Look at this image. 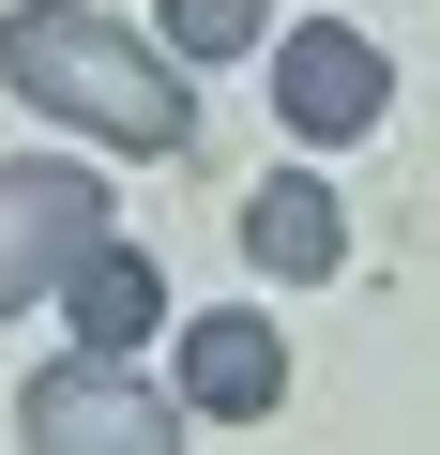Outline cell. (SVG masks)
Returning <instances> with one entry per match:
<instances>
[{"instance_id": "1", "label": "cell", "mask_w": 440, "mask_h": 455, "mask_svg": "<svg viewBox=\"0 0 440 455\" xmlns=\"http://www.w3.org/2000/svg\"><path fill=\"white\" fill-rule=\"evenodd\" d=\"M0 92H31L46 122H76L107 152H182L197 137L182 61L152 31H122V16H92V0H16V16H0Z\"/></svg>"}, {"instance_id": "2", "label": "cell", "mask_w": 440, "mask_h": 455, "mask_svg": "<svg viewBox=\"0 0 440 455\" xmlns=\"http://www.w3.org/2000/svg\"><path fill=\"white\" fill-rule=\"evenodd\" d=\"M16 440L31 455H167L182 440V395H152L137 349H76V364H46L16 395Z\"/></svg>"}, {"instance_id": "3", "label": "cell", "mask_w": 440, "mask_h": 455, "mask_svg": "<svg viewBox=\"0 0 440 455\" xmlns=\"http://www.w3.org/2000/svg\"><path fill=\"white\" fill-rule=\"evenodd\" d=\"M107 243V182L92 167H0V319L16 304H61V274Z\"/></svg>"}, {"instance_id": "4", "label": "cell", "mask_w": 440, "mask_h": 455, "mask_svg": "<svg viewBox=\"0 0 440 455\" xmlns=\"http://www.w3.org/2000/svg\"><path fill=\"white\" fill-rule=\"evenodd\" d=\"M380 107H395V61H380L364 31H334V16L274 31V122H289V137H319V152H334V137H364Z\"/></svg>"}, {"instance_id": "5", "label": "cell", "mask_w": 440, "mask_h": 455, "mask_svg": "<svg viewBox=\"0 0 440 455\" xmlns=\"http://www.w3.org/2000/svg\"><path fill=\"white\" fill-rule=\"evenodd\" d=\"M274 395H289V334L259 304L182 319V425H274Z\"/></svg>"}, {"instance_id": "6", "label": "cell", "mask_w": 440, "mask_h": 455, "mask_svg": "<svg viewBox=\"0 0 440 455\" xmlns=\"http://www.w3.org/2000/svg\"><path fill=\"white\" fill-rule=\"evenodd\" d=\"M244 259H259L274 289H319V274L349 259V212H334V182H304V167H274V182L244 197Z\"/></svg>"}, {"instance_id": "7", "label": "cell", "mask_w": 440, "mask_h": 455, "mask_svg": "<svg viewBox=\"0 0 440 455\" xmlns=\"http://www.w3.org/2000/svg\"><path fill=\"white\" fill-rule=\"evenodd\" d=\"M61 319H76V349H152V319H167V274H152L122 228H107V243L61 274Z\"/></svg>"}, {"instance_id": "8", "label": "cell", "mask_w": 440, "mask_h": 455, "mask_svg": "<svg viewBox=\"0 0 440 455\" xmlns=\"http://www.w3.org/2000/svg\"><path fill=\"white\" fill-rule=\"evenodd\" d=\"M274 46V0H167V61H244Z\"/></svg>"}]
</instances>
